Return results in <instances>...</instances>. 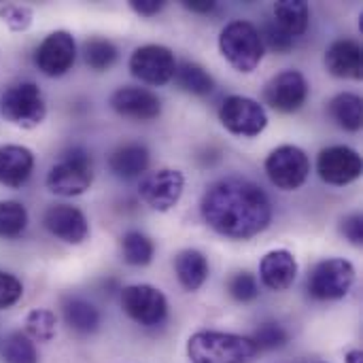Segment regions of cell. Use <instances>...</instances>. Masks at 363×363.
<instances>
[{"instance_id":"d4e9b609","label":"cell","mask_w":363,"mask_h":363,"mask_svg":"<svg viewBox=\"0 0 363 363\" xmlns=\"http://www.w3.org/2000/svg\"><path fill=\"white\" fill-rule=\"evenodd\" d=\"M174 79L183 91L194 94V96H206L215 89V81L208 74V70L196 62H183L181 66H177Z\"/></svg>"},{"instance_id":"d6986e66","label":"cell","mask_w":363,"mask_h":363,"mask_svg":"<svg viewBox=\"0 0 363 363\" xmlns=\"http://www.w3.org/2000/svg\"><path fill=\"white\" fill-rule=\"evenodd\" d=\"M325 66L334 77L362 79V45L351 38H340L332 43L325 51Z\"/></svg>"},{"instance_id":"f546056e","label":"cell","mask_w":363,"mask_h":363,"mask_svg":"<svg viewBox=\"0 0 363 363\" xmlns=\"http://www.w3.org/2000/svg\"><path fill=\"white\" fill-rule=\"evenodd\" d=\"M117 60V47L106 38H91L85 45V62L89 68L102 72L108 70Z\"/></svg>"},{"instance_id":"d6a6232c","label":"cell","mask_w":363,"mask_h":363,"mask_svg":"<svg viewBox=\"0 0 363 363\" xmlns=\"http://www.w3.org/2000/svg\"><path fill=\"white\" fill-rule=\"evenodd\" d=\"M0 17L13 32H23L30 28L34 15H32V9H28L23 4H4L0 9Z\"/></svg>"},{"instance_id":"6da1fadb","label":"cell","mask_w":363,"mask_h":363,"mask_svg":"<svg viewBox=\"0 0 363 363\" xmlns=\"http://www.w3.org/2000/svg\"><path fill=\"white\" fill-rule=\"evenodd\" d=\"M200 211L208 228L234 240H249L272 221V204L266 191L240 177L213 183L202 196Z\"/></svg>"},{"instance_id":"ba28073f","label":"cell","mask_w":363,"mask_h":363,"mask_svg":"<svg viewBox=\"0 0 363 363\" xmlns=\"http://www.w3.org/2000/svg\"><path fill=\"white\" fill-rule=\"evenodd\" d=\"M121 308L132 321L145 328H155L168 317V300L153 285L125 287L121 291Z\"/></svg>"},{"instance_id":"277c9868","label":"cell","mask_w":363,"mask_h":363,"mask_svg":"<svg viewBox=\"0 0 363 363\" xmlns=\"http://www.w3.org/2000/svg\"><path fill=\"white\" fill-rule=\"evenodd\" d=\"M0 111L6 121H11L17 128L32 130L45 121L47 104L43 98V91L32 81H21L11 85L0 96Z\"/></svg>"},{"instance_id":"7402d4cb","label":"cell","mask_w":363,"mask_h":363,"mask_svg":"<svg viewBox=\"0 0 363 363\" xmlns=\"http://www.w3.org/2000/svg\"><path fill=\"white\" fill-rule=\"evenodd\" d=\"M174 272L183 289L187 291H198L206 279H208V262L204 253L196 249H185L177 255L174 259Z\"/></svg>"},{"instance_id":"ffe728a7","label":"cell","mask_w":363,"mask_h":363,"mask_svg":"<svg viewBox=\"0 0 363 363\" xmlns=\"http://www.w3.org/2000/svg\"><path fill=\"white\" fill-rule=\"evenodd\" d=\"M108 168L119 179H136L149 168V149L140 143L121 145L111 153Z\"/></svg>"},{"instance_id":"7c38bea8","label":"cell","mask_w":363,"mask_h":363,"mask_svg":"<svg viewBox=\"0 0 363 363\" xmlns=\"http://www.w3.org/2000/svg\"><path fill=\"white\" fill-rule=\"evenodd\" d=\"M362 155L345 145L328 147L317 157V172L328 185H349L362 177Z\"/></svg>"},{"instance_id":"44dd1931","label":"cell","mask_w":363,"mask_h":363,"mask_svg":"<svg viewBox=\"0 0 363 363\" xmlns=\"http://www.w3.org/2000/svg\"><path fill=\"white\" fill-rule=\"evenodd\" d=\"M62 313H64V321H66L68 330L79 336L96 334L100 328L98 308L83 298H66L62 304Z\"/></svg>"},{"instance_id":"d590c367","label":"cell","mask_w":363,"mask_h":363,"mask_svg":"<svg viewBox=\"0 0 363 363\" xmlns=\"http://www.w3.org/2000/svg\"><path fill=\"white\" fill-rule=\"evenodd\" d=\"M342 234L347 236V240H351V245L362 247L363 245V219L362 215H349L342 225H340Z\"/></svg>"},{"instance_id":"5bb4252c","label":"cell","mask_w":363,"mask_h":363,"mask_svg":"<svg viewBox=\"0 0 363 363\" xmlns=\"http://www.w3.org/2000/svg\"><path fill=\"white\" fill-rule=\"evenodd\" d=\"M264 98L279 113H296L308 98V81L300 70H283L268 81Z\"/></svg>"},{"instance_id":"3957f363","label":"cell","mask_w":363,"mask_h":363,"mask_svg":"<svg viewBox=\"0 0 363 363\" xmlns=\"http://www.w3.org/2000/svg\"><path fill=\"white\" fill-rule=\"evenodd\" d=\"M221 55L238 70L253 72L264 57V40L262 32L251 21H230L219 36Z\"/></svg>"},{"instance_id":"e0dca14e","label":"cell","mask_w":363,"mask_h":363,"mask_svg":"<svg viewBox=\"0 0 363 363\" xmlns=\"http://www.w3.org/2000/svg\"><path fill=\"white\" fill-rule=\"evenodd\" d=\"M262 283L272 291H287L298 277V262L291 251L277 249L264 255L259 264Z\"/></svg>"},{"instance_id":"83f0119b","label":"cell","mask_w":363,"mask_h":363,"mask_svg":"<svg viewBox=\"0 0 363 363\" xmlns=\"http://www.w3.org/2000/svg\"><path fill=\"white\" fill-rule=\"evenodd\" d=\"M57 334V319L51 311L36 308L26 317V336L36 342H51Z\"/></svg>"},{"instance_id":"603a6c76","label":"cell","mask_w":363,"mask_h":363,"mask_svg":"<svg viewBox=\"0 0 363 363\" xmlns=\"http://www.w3.org/2000/svg\"><path fill=\"white\" fill-rule=\"evenodd\" d=\"M311 21V6L304 0H279L274 4V23L289 36H302Z\"/></svg>"},{"instance_id":"5b68a950","label":"cell","mask_w":363,"mask_h":363,"mask_svg":"<svg viewBox=\"0 0 363 363\" xmlns=\"http://www.w3.org/2000/svg\"><path fill=\"white\" fill-rule=\"evenodd\" d=\"M94 183L91 157L83 149H72L49 170L45 185L51 194L62 198H74L85 194Z\"/></svg>"},{"instance_id":"e575fe53","label":"cell","mask_w":363,"mask_h":363,"mask_svg":"<svg viewBox=\"0 0 363 363\" xmlns=\"http://www.w3.org/2000/svg\"><path fill=\"white\" fill-rule=\"evenodd\" d=\"M262 40H266V45L272 51H277V53H287L296 45V38L289 36L285 30H281L277 23H266L264 34H262Z\"/></svg>"},{"instance_id":"484cf974","label":"cell","mask_w":363,"mask_h":363,"mask_svg":"<svg viewBox=\"0 0 363 363\" xmlns=\"http://www.w3.org/2000/svg\"><path fill=\"white\" fill-rule=\"evenodd\" d=\"M153 253H155V247L145 234H140V232L123 234V238H121V255H123L125 264L136 266V268L149 266L151 259H153Z\"/></svg>"},{"instance_id":"8fae6325","label":"cell","mask_w":363,"mask_h":363,"mask_svg":"<svg viewBox=\"0 0 363 363\" xmlns=\"http://www.w3.org/2000/svg\"><path fill=\"white\" fill-rule=\"evenodd\" d=\"M174 70V53L164 45H143L130 57V72L147 85H166Z\"/></svg>"},{"instance_id":"f1b7e54d","label":"cell","mask_w":363,"mask_h":363,"mask_svg":"<svg viewBox=\"0 0 363 363\" xmlns=\"http://www.w3.org/2000/svg\"><path fill=\"white\" fill-rule=\"evenodd\" d=\"M4 363H38V353L34 340L26 336V332H13L2 347Z\"/></svg>"},{"instance_id":"7a4b0ae2","label":"cell","mask_w":363,"mask_h":363,"mask_svg":"<svg viewBox=\"0 0 363 363\" xmlns=\"http://www.w3.org/2000/svg\"><path fill=\"white\" fill-rule=\"evenodd\" d=\"M257 355L251 338L225 332H196L187 340L191 363H249Z\"/></svg>"},{"instance_id":"30bf717a","label":"cell","mask_w":363,"mask_h":363,"mask_svg":"<svg viewBox=\"0 0 363 363\" xmlns=\"http://www.w3.org/2000/svg\"><path fill=\"white\" fill-rule=\"evenodd\" d=\"M183 189H185L183 172L174 168H162L145 174V179L138 185V196L153 211L166 213L179 204Z\"/></svg>"},{"instance_id":"1f68e13d","label":"cell","mask_w":363,"mask_h":363,"mask_svg":"<svg viewBox=\"0 0 363 363\" xmlns=\"http://www.w3.org/2000/svg\"><path fill=\"white\" fill-rule=\"evenodd\" d=\"M228 291L230 296L236 300V302H253L257 296H259V285H257V279L249 272H238L230 279L228 283Z\"/></svg>"},{"instance_id":"4fadbf2b","label":"cell","mask_w":363,"mask_h":363,"mask_svg":"<svg viewBox=\"0 0 363 363\" xmlns=\"http://www.w3.org/2000/svg\"><path fill=\"white\" fill-rule=\"evenodd\" d=\"M77 60V43L70 32L55 30L38 45L34 53V64L47 77H62L66 74Z\"/></svg>"},{"instance_id":"2e32d148","label":"cell","mask_w":363,"mask_h":363,"mask_svg":"<svg viewBox=\"0 0 363 363\" xmlns=\"http://www.w3.org/2000/svg\"><path fill=\"white\" fill-rule=\"evenodd\" d=\"M111 106L121 117L136 119V121H151L162 113V102L153 91L145 87H130V85L119 87L111 96Z\"/></svg>"},{"instance_id":"52a82bcc","label":"cell","mask_w":363,"mask_h":363,"mask_svg":"<svg viewBox=\"0 0 363 363\" xmlns=\"http://www.w3.org/2000/svg\"><path fill=\"white\" fill-rule=\"evenodd\" d=\"M355 283V268L351 262L334 257L319 262L308 277V294L319 302L345 298Z\"/></svg>"},{"instance_id":"9c48e42d","label":"cell","mask_w":363,"mask_h":363,"mask_svg":"<svg viewBox=\"0 0 363 363\" xmlns=\"http://www.w3.org/2000/svg\"><path fill=\"white\" fill-rule=\"evenodd\" d=\"M219 121L236 136H259L268 125V115L259 102L247 96H228L219 108Z\"/></svg>"},{"instance_id":"f35d334b","label":"cell","mask_w":363,"mask_h":363,"mask_svg":"<svg viewBox=\"0 0 363 363\" xmlns=\"http://www.w3.org/2000/svg\"><path fill=\"white\" fill-rule=\"evenodd\" d=\"M347 363H363L362 351H349L347 353Z\"/></svg>"},{"instance_id":"4316f807","label":"cell","mask_w":363,"mask_h":363,"mask_svg":"<svg viewBox=\"0 0 363 363\" xmlns=\"http://www.w3.org/2000/svg\"><path fill=\"white\" fill-rule=\"evenodd\" d=\"M28 225V211L15 200L0 202V238H17Z\"/></svg>"},{"instance_id":"9a60e30c","label":"cell","mask_w":363,"mask_h":363,"mask_svg":"<svg viewBox=\"0 0 363 363\" xmlns=\"http://www.w3.org/2000/svg\"><path fill=\"white\" fill-rule=\"evenodd\" d=\"M43 223L55 238H60L68 245H81L89 236L87 217L79 208L68 206V204L49 206L43 217Z\"/></svg>"},{"instance_id":"ac0fdd59","label":"cell","mask_w":363,"mask_h":363,"mask_svg":"<svg viewBox=\"0 0 363 363\" xmlns=\"http://www.w3.org/2000/svg\"><path fill=\"white\" fill-rule=\"evenodd\" d=\"M34 170V153L21 145L0 147V185L21 187Z\"/></svg>"},{"instance_id":"74e56055","label":"cell","mask_w":363,"mask_h":363,"mask_svg":"<svg viewBox=\"0 0 363 363\" xmlns=\"http://www.w3.org/2000/svg\"><path fill=\"white\" fill-rule=\"evenodd\" d=\"M215 6H217V2H213V0H187L185 2V9H189L194 13H200V15H206V13L215 11Z\"/></svg>"},{"instance_id":"4dcf8cb0","label":"cell","mask_w":363,"mask_h":363,"mask_svg":"<svg viewBox=\"0 0 363 363\" xmlns=\"http://www.w3.org/2000/svg\"><path fill=\"white\" fill-rule=\"evenodd\" d=\"M251 340L255 342L257 351H274V349L285 347L287 340H289V336L283 330V325H279V323H262L255 330V334H253Z\"/></svg>"},{"instance_id":"8992f818","label":"cell","mask_w":363,"mask_h":363,"mask_svg":"<svg viewBox=\"0 0 363 363\" xmlns=\"http://www.w3.org/2000/svg\"><path fill=\"white\" fill-rule=\"evenodd\" d=\"M266 174L283 191L300 189L311 174L308 155L296 145H281L266 157Z\"/></svg>"},{"instance_id":"cb8c5ba5","label":"cell","mask_w":363,"mask_h":363,"mask_svg":"<svg viewBox=\"0 0 363 363\" xmlns=\"http://www.w3.org/2000/svg\"><path fill=\"white\" fill-rule=\"evenodd\" d=\"M330 115L332 119L349 132H357L362 130L363 123V104L362 98L357 94H338L336 98H332L330 102Z\"/></svg>"},{"instance_id":"8d00e7d4","label":"cell","mask_w":363,"mask_h":363,"mask_svg":"<svg viewBox=\"0 0 363 363\" xmlns=\"http://www.w3.org/2000/svg\"><path fill=\"white\" fill-rule=\"evenodd\" d=\"M130 6H132V11H136L143 17H153L166 6V2H162V0H130Z\"/></svg>"},{"instance_id":"836d02e7","label":"cell","mask_w":363,"mask_h":363,"mask_svg":"<svg viewBox=\"0 0 363 363\" xmlns=\"http://www.w3.org/2000/svg\"><path fill=\"white\" fill-rule=\"evenodd\" d=\"M23 296V285L17 277L0 270V311L15 306Z\"/></svg>"}]
</instances>
